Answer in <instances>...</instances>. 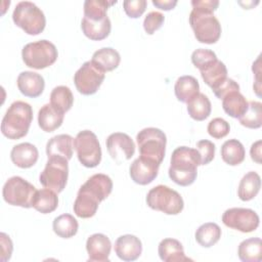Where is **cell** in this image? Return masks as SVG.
Returning <instances> with one entry per match:
<instances>
[{
    "label": "cell",
    "instance_id": "obj_10",
    "mask_svg": "<svg viewBox=\"0 0 262 262\" xmlns=\"http://www.w3.org/2000/svg\"><path fill=\"white\" fill-rule=\"evenodd\" d=\"M68 160L61 157H50L44 170L39 176L40 183L56 193L61 192L68 181L69 165Z\"/></svg>",
    "mask_w": 262,
    "mask_h": 262
},
{
    "label": "cell",
    "instance_id": "obj_15",
    "mask_svg": "<svg viewBox=\"0 0 262 262\" xmlns=\"http://www.w3.org/2000/svg\"><path fill=\"white\" fill-rule=\"evenodd\" d=\"M79 190L84 191L100 203L111 194L113 190V181L110 176L102 173H97L90 176L86 182L82 184Z\"/></svg>",
    "mask_w": 262,
    "mask_h": 262
},
{
    "label": "cell",
    "instance_id": "obj_42",
    "mask_svg": "<svg viewBox=\"0 0 262 262\" xmlns=\"http://www.w3.org/2000/svg\"><path fill=\"white\" fill-rule=\"evenodd\" d=\"M164 20H165V16L163 13H161L159 11L148 12L143 20L144 31L148 35L154 34L157 30H159L163 26Z\"/></svg>",
    "mask_w": 262,
    "mask_h": 262
},
{
    "label": "cell",
    "instance_id": "obj_22",
    "mask_svg": "<svg viewBox=\"0 0 262 262\" xmlns=\"http://www.w3.org/2000/svg\"><path fill=\"white\" fill-rule=\"evenodd\" d=\"M63 117L64 113L55 108L51 103H46L38 113L39 127L45 132H52L61 126Z\"/></svg>",
    "mask_w": 262,
    "mask_h": 262
},
{
    "label": "cell",
    "instance_id": "obj_40",
    "mask_svg": "<svg viewBox=\"0 0 262 262\" xmlns=\"http://www.w3.org/2000/svg\"><path fill=\"white\" fill-rule=\"evenodd\" d=\"M199 154L200 165L204 166L213 161L215 156V144L207 139H203L196 142L194 147Z\"/></svg>",
    "mask_w": 262,
    "mask_h": 262
},
{
    "label": "cell",
    "instance_id": "obj_23",
    "mask_svg": "<svg viewBox=\"0 0 262 262\" xmlns=\"http://www.w3.org/2000/svg\"><path fill=\"white\" fill-rule=\"evenodd\" d=\"M111 20L108 16L100 20H91L83 17L81 21V29L84 35L93 41H100L105 39L111 33Z\"/></svg>",
    "mask_w": 262,
    "mask_h": 262
},
{
    "label": "cell",
    "instance_id": "obj_20",
    "mask_svg": "<svg viewBox=\"0 0 262 262\" xmlns=\"http://www.w3.org/2000/svg\"><path fill=\"white\" fill-rule=\"evenodd\" d=\"M74 138L69 134H58L50 138L46 144L47 157H61L70 161L73 157Z\"/></svg>",
    "mask_w": 262,
    "mask_h": 262
},
{
    "label": "cell",
    "instance_id": "obj_30",
    "mask_svg": "<svg viewBox=\"0 0 262 262\" xmlns=\"http://www.w3.org/2000/svg\"><path fill=\"white\" fill-rule=\"evenodd\" d=\"M221 158L223 162L230 166H237L245 160L246 151L241 141L237 139H228L221 146Z\"/></svg>",
    "mask_w": 262,
    "mask_h": 262
},
{
    "label": "cell",
    "instance_id": "obj_44",
    "mask_svg": "<svg viewBox=\"0 0 262 262\" xmlns=\"http://www.w3.org/2000/svg\"><path fill=\"white\" fill-rule=\"evenodd\" d=\"M233 91H239V85L234 80H232L230 78H226L215 89H213L215 96L219 99H222L228 93L233 92Z\"/></svg>",
    "mask_w": 262,
    "mask_h": 262
},
{
    "label": "cell",
    "instance_id": "obj_8",
    "mask_svg": "<svg viewBox=\"0 0 262 262\" xmlns=\"http://www.w3.org/2000/svg\"><path fill=\"white\" fill-rule=\"evenodd\" d=\"M36 191V187L26 179L12 176L4 183L2 195L8 205L31 208Z\"/></svg>",
    "mask_w": 262,
    "mask_h": 262
},
{
    "label": "cell",
    "instance_id": "obj_11",
    "mask_svg": "<svg viewBox=\"0 0 262 262\" xmlns=\"http://www.w3.org/2000/svg\"><path fill=\"white\" fill-rule=\"evenodd\" d=\"M105 74L91 60L85 61L75 73L74 83L77 90L83 95L94 94L104 80Z\"/></svg>",
    "mask_w": 262,
    "mask_h": 262
},
{
    "label": "cell",
    "instance_id": "obj_16",
    "mask_svg": "<svg viewBox=\"0 0 262 262\" xmlns=\"http://www.w3.org/2000/svg\"><path fill=\"white\" fill-rule=\"evenodd\" d=\"M112 243L103 233H94L86 241V250L88 253V261L105 262L108 261Z\"/></svg>",
    "mask_w": 262,
    "mask_h": 262
},
{
    "label": "cell",
    "instance_id": "obj_43",
    "mask_svg": "<svg viewBox=\"0 0 262 262\" xmlns=\"http://www.w3.org/2000/svg\"><path fill=\"white\" fill-rule=\"evenodd\" d=\"M123 7L126 14L131 18L139 17L146 8L145 0H126L123 2Z\"/></svg>",
    "mask_w": 262,
    "mask_h": 262
},
{
    "label": "cell",
    "instance_id": "obj_5",
    "mask_svg": "<svg viewBox=\"0 0 262 262\" xmlns=\"http://www.w3.org/2000/svg\"><path fill=\"white\" fill-rule=\"evenodd\" d=\"M58 52L53 43L48 40H39L28 43L21 50V57L29 68L42 70L50 67L57 59Z\"/></svg>",
    "mask_w": 262,
    "mask_h": 262
},
{
    "label": "cell",
    "instance_id": "obj_13",
    "mask_svg": "<svg viewBox=\"0 0 262 262\" xmlns=\"http://www.w3.org/2000/svg\"><path fill=\"white\" fill-rule=\"evenodd\" d=\"M105 143L110 156L118 164L130 160L135 152V144L133 140L128 134L123 132L110 134Z\"/></svg>",
    "mask_w": 262,
    "mask_h": 262
},
{
    "label": "cell",
    "instance_id": "obj_29",
    "mask_svg": "<svg viewBox=\"0 0 262 262\" xmlns=\"http://www.w3.org/2000/svg\"><path fill=\"white\" fill-rule=\"evenodd\" d=\"M58 206V198L56 192L49 188H42L35 192L32 207L42 214L53 212Z\"/></svg>",
    "mask_w": 262,
    "mask_h": 262
},
{
    "label": "cell",
    "instance_id": "obj_35",
    "mask_svg": "<svg viewBox=\"0 0 262 262\" xmlns=\"http://www.w3.org/2000/svg\"><path fill=\"white\" fill-rule=\"evenodd\" d=\"M99 203L88 195L87 193L79 190L77 198L74 202V212L80 218H90L95 215Z\"/></svg>",
    "mask_w": 262,
    "mask_h": 262
},
{
    "label": "cell",
    "instance_id": "obj_17",
    "mask_svg": "<svg viewBox=\"0 0 262 262\" xmlns=\"http://www.w3.org/2000/svg\"><path fill=\"white\" fill-rule=\"evenodd\" d=\"M115 252L123 261H134L142 253L141 241L133 234H124L115 242Z\"/></svg>",
    "mask_w": 262,
    "mask_h": 262
},
{
    "label": "cell",
    "instance_id": "obj_37",
    "mask_svg": "<svg viewBox=\"0 0 262 262\" xmlns=\"http://www.w3.org/2000/svg\"><path fill=\"white\" fill-rule=\"evenodd\" d=\"M117 3V0H86L84 2V17L91 20H100L106 17V10Z\"/></svg>",
    "mask_w": 262,
    "mask_h": 262
},
{
    "label": "cell",
    "instance_id": "obj_46",
    "mask_svg": "<svg viewBox=\"0 0 262 262\" xmlns=\"http://www.w3.org/2000/svg\"><path fill=\"white\" fill-rule=\"evenodd\" d=\"M192 8H202L209 11H215L219 6L218 0H192Z\"/></svg>",
    "mask_w": 262,
    "mask_h": 262
},
{
    "label": "cell",
    "instance_id": "obj_38",
    "mask_svg": "<svg viewBox=\"0 0 262 262\" xmlns=\"http://www.w3.org/2000/svg\"><path fill=\"white\" fill-rule=\"evenodd\" d=\"M239 123L250 129H257L262 126V103L260 101H249L246 113L238 118Z\"/></svg>",
    "mask_w": 262,
    "mask_h": 262
},
{
    "label": "cell",
    "instance_id": "obj_26",
    "mask_svg": "<svg viewBox=\"0 0 262 262\" xmlns=\"http://www.w3.org/2000/svg\"><path fill=\"white\" fill-rule=\"evenodd\" d=\"M201 76L204 82L213 90L227 78L226 66L218 58L202 69Z\"/></svg>",
    "mask_w": 262,
    "mask_h": 262
},
{
    "label": "cell",
    "instance_id": "obj_27",
    "mask_svg": "<svg viewBox=\"0 0 262 262\" xmlns=\"http://www.w3.org/2000/svg\"><path fill=\"white\" fill-rule=\"evenodd\" d=\"M260 187L261 178L259 174L257 172L250 171L241 179L237 188V195L244 202L251 201L258 194Z\"/></svg>",
    "mask_w": 262,
    "mask_h": 262
},
{
    "label": "cell",
    "instance_id": "obj_18",
    "mask_svg": "<svg viewBox=\"0 0 262 262\" xmlns=\"http://www.w3.org/2000/svg\"><path fill=\"white\" fill-rule=\"evenodd\" d=\"M16 83L20 93L32 98L40 96L45 87L44 78L40 74L31 71L21 72L17 77Z\"/></svg>",
    "mask_w": 262,
    "mask_h": 262
},
{
    "label": "cell",
    "instance_id": "obj_3",
    "mask_svg": "<svg viewBox=\"0 0 262 262\" xmlns=\"http://www.w3.org/2000/svg\"><path fill=\"white\" fill-rule=\"evenodd\" d=\"M189 25L194 37L201 43H216L221 35V25L213 11L202 8H192L189 14Z\"/></svg>",
    "mask_w": 262,
    "mask_h": 262
},
{
    "label": "cell",
    "instance_id": "obj_7",
    "mask_svg": "<svg viewBox=\"0 0 262 262\" xmlns=\"http://www.w3.org/2000/svg\"><path fill=\"white\" fill-rule=\"evenodd\" d=\"M136 141L140 156L152 159L159 164L163 162L166 152L167 137L161 129L155 127L144 128L137 133Z\"/></svg>",
    "mask_w": 262,
    "mask_h": 262
},
{
    "label": "cell",
    "instance_id": "obj_39",
    "mask_svg": "<svg viewBox=\"0 0 262 262\" xmlns=\"http://www.w3.org/2000/svg\"><path fill=\"white\" fill-rule=\"evenodd\" d=\"M216 59L217 56L215 52L206 48H199L194 50L191 54V62L200 71Z\"/></svg>",
    "mask_w": 262,
    "mask_h": 262
},
{
    "label": "cell",
    "instance_id": "obj_31",
    "mask_svg": "<svg viewBox=\"0 0 262 262\" xmlns=\"http://www.w3.org/2000/svg\"><path fill=\"white\" fill-rule=\"evenodd\" d=\"M238 258L243 262H260L262 259V242L260 237L243 241L237 249Z\"/></svg>",
    "mask_w": 262,
    "mask_h": 262
},
{
    "label": "cell",
    "instance_id": "obj_9",
    "mask_svg": "<svg viewBox=\"0 0 262 262\" xmlns=\"http://www.w3.org/2000/svg\"><path fill=\"white\" fill-rule=\"evenodd\" d=\"M74 146L79 162L87 167L94 168L101 161V147L97 136L90 130L80 131L74 138Z\"/></svg>",
    "mask_w": 262,
    "mask_h": 262
},
{
    "label": "cell",
    "instance_id": "obj_32",
    "mask_svg": "<svg viewBox=\"0 0 262 262\" xmlns=\"http://www.w3.org/2000/svg\"><path fill=\"white\" fill-rule=\"evenodd\" d=\"M212 105L207 95L199 93L187 102V113L195 121H204L211 114Z\"/></svg>",
    "mask_w": 262,
    "mask_h": 262
},
{
    "label": "cell",
    "instance_id": "obj_12",
    "mask_svg": "<svg viewBox=\"0 0 262 262\" xmlns=\"http://www.w3.org/2000/svg\"><path fill=\"white\" fill-rule=\"evenodd\" d=\"M222 222L225 226L244 233L252 232L259 226L258 214L248 208H230L222 215Z\"/></svg>",
    "mask_w": 262,
    "mask_h": 262
},
{
    "label": "cell",
    "instance_id": "obj_2",
    "mask_svg": "<svg viewBox=\"0 0 262 262\" xmlns=\"http://www.w3.org/2000/svg\"><path fill=\"white\" fill-rule=\"evenodd\" d=\"M32 121V106L28 102L16 100L10 104L2 119L1 132L8 139H19L28 134Z\"/></svg>",
    "mask_w": 262,
    "mask_h": 262
},
{
    "label": "cell",
    "instance_id": "obj_25",
    "mask_svg": "<svg viewBox=\"0 0 262 262\" xmlns=\"http://www.w3.org/2000/svg\"><path fill=\"white\" fill-rule=\"evenodd\" d=\"M91 61L105 73L118 68L121 61V56L116 49L112 47H103L93 53Z\"/></svg>",
    "mask_w": 262,
    "mask_h": 262
},
{
    "label": "cell",
    "instance_id": "obj_1",
    "mask_svg": "<svg viewBox=\"0 0 262 262\" xmlns=\"http://www.w3.org/2000/svg\"><path fill=\"white\" fill-rule=\"evenodd\" d=\"M198 166H200V159L196 149L179 146L172 152L169 177L180 186H188L196 179Z\"/></svg>",
    "mask_w": 262,
    "mask_h": 262
},
{
    "label": "cell",
    "instance_id": "obj_48",
    "mask_svg": "<svg viewBox=\"0 0 262 262\" xmlns=\"http://www.w3.org/2000/svg\"><path fill=\"white\" fill-rule=\"evenodd\" d=\"M152 4L162 10H171L176 6L177 1L176 0H152Z\"/></svg>",
    "mask_w": 262,
    "mask_h": 262
},
{
    "label": "cell",
    "instance_id": "obj_19",
    "mask_svg": "<svg viewBox=\"0 0 262 262\" xmlns=\"http://www.w3.org/2000/svg\"><path fill=\"white\" fill-rule=\"evenodd\" d=\"M39 158L37 147L30 142H23L12 147L10 151V159L12 163L23 169L33 167Z\"/></svg>",
    "mask_w": 262,
    "mask_h": 262
},
{
    "label": "cell",
    "instance_id": "obj_47",
    "mask_svg": "<svg viewBox=\"0 0 262 262\" xmlns=\"http://www.w3.org/2000/svg\"><path fill=\"white\" fill-rule=\"evenodd\" d=\"M261 146H262V141L257 140L254 142L250 148V155L251 159L256 162L257 164H261Z\"/></svg>",
    "mask_w": 262,
    "mask_h": 262
},
{
    "label": "cell",
    "instance_id": "obj_28",
    "mask_svg": "<svg viewBox=\"0 0 262 262\" xmlns=\"http://www.w3.org/2000/svg\"><path fill=\"white\" fill-rule=\"evenodd\" d=\"M248 104L249 101L239 91L230 92L222 98V107L224 112L235 119H238L246 113Z\"/></svg>",
    "mask_w": 262,
    "mask_h": 262
},
{
    "label": "cell",
    "instance_id": "obj_49",
    "mask_svg": "<svg viewBox=\"0 0 262 262\" xmlns=\"http://www.w3.org/2000/svg\"><path fill=\"white\" fill-rule=\"evenodd\" d=\"M260 57L261 56H259L258 58H257V60L253 63V72L255 73V75H256V85L254 86V89H255V91H256V94L258 95V96H260V82H259V74H260Z\"/></svg>",
    "mask_w": 262,
    "mask_h": 262
},
{
    "label": "cell",
    "instance_id": "obj_34",
    "mask_svg": "<svg viewBox=\"0 0 262 262\" xmlns=\"http://www.w3.org/2000/svg\"><path fill=\"white\" fill-rule=\"evenodd\" d=\"M52 228L55 234L62 238H70L74 236L79 228L78 221L71 214H61L54 218Z\"/></svg>",
    "mask_w": 262,
    "mask_h": 262
},
{
    "label": "cell",
    "instance_id": "obj_4",
    "mask_svg": "<svg viewBox=\"0 0 262 262\" xmlns=\"http://www.w3.org/2000/svg\"><path fill=\"white\" fill-rule=\"evenodd\" d=\"M13 23L28 35H38L46 25L44 12L31 1H20L12 12Z\"/></svg>",
    "mask_w": 262,
    "mask_h": 262
},
{
    "label": "cell",
    "instance_id": "obj_36",
    "mask_svg": "<svg viewBox=\"0 0 262 262\" xmlns=\"http://www.w3.org/2000/svg\"><path fill=\"white\" fill-rule=\"evenodd\" d=\"M50 103L62 113L71 110L74 103V96L68 86H56L50 93Z\"/></svg>",
    "mask_w": 262,
    "mask_h": 262
},
{
    "label": "cell",
    "instance_id": "obj_14",
    "mask_svg": "<svg viewBox=\"0 0 262 262\" xmlns=\"http://www.w3.org/2000/svg\"><path fill=\"white\" fill-rule=\"evenodd\" d=\"M160 165L161 164L152 159L139 156L133 161L129 168L130 177L137 184H149L158 176Z\"/></svg>",
    "mask_w": 262,
    "mask_h": 262
},
{
    "label": "cell",
    "instance_id": "obj_41",
    "mask_svg": "<svg viewBox=\"0 0 262 262\" xmlns=\"http://www.w3.org/2000/svg\"><path fill=\"white\" fill-rule=\"evenodd\" d=\"M208 133L210 136L216 139H221L225 137L229 131H230V126L227 121H225L222 118H214L212 119L207 127Z\"/></svg>",
    "mask_w": 262,
    "mask_h": 262
},
{
    "label": "cell",
    "instance_id": "obj_24",
    "mask_svg": "<svg viewBox=\"0 0 262 262\" xmlns=\"http://www.w3.org/2000/svg\"><path fill=\"white\" fill-rule=\"evenodd\" d=\"M176 98L184 103H187L195 95L200 93V84L198 80L189 75L179 77L174 85Z\"/></svg>",
    "mask_w": 262,
    "mask_h": 262
},
{
    "label": "cell",
    "instance_id": "obj_21",
    "mask_svg": "<svg viewBox=\"0 0 262 262\" xmlns=\"http://www.w3.org/2000/svg\"><path fill=\"white\" fill-rule=\"evenodd\" d=\"M158 253L164 262H183L191 261L184 254L182 244L175 238H164L158 247Z\"/></svg>",
    "mask_w": 262,
    "mask_h": 262
},
{
    "label": "cell",
    "instance_id": "obj_33",
    "mask_svg": "<svg viewBox=\"0 0 262 262\" xmlns=\"http://www.w3.org/2000/svg\"><path fill=\"white\" fill-rule=\"evenodd\" d=\"M195 241L204 248L214 246L221 237V228L214 222H207L202 224L195 231Z\"/></svg>",
    "mask_w": 262,
    "mask_h": 262
},
{
    "label": "cell",
    "instance_id": "obj_6",
    "mask_svg": "<svg viewBox=\"0 0 262 262\" xmlns=\"http://www.w3.org/2000/svg\"><path fill=\"white\" fill-rule=\"evenodd\" d=\"M147 206L156 211L167 215H177L184 207L182 196L167 185H157L149 189L146 194Z\"/></svg>",
    "mask_w": 262,
    "mask_h": 262
},
{
    "label": "cell",
    "instance_id": "obj_45",
    "mask_svg": "<svg viewBox=\"0 0 262 262\" xmlns=\"http://www.w3.org/2000/svg\"><path fill=\"white\" fill-rule=\"evenodd\" d=\"M0 245H1V261L5 262L9 260L11 257L13 245L10 237L4 232L0 233Z\"/></svg>",
    "mask_w": 262,
    "mask_h": 262
}]
</instances>
